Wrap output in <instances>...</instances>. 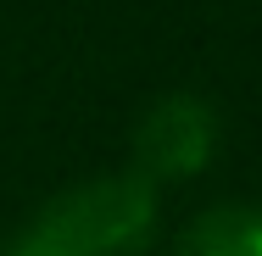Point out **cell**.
Instances as JSON below:
<instances>
[{
  "mask_svg": "<svg viewBox=\"0 0 262 256\" xmlns=\"http://www.w3.org/2000/svg\"><path fill=\"white\" fill-rule=\"evenodd\" d=\"M0 256H67V251L56 245V240L39 228V223H28V228H23V234H17V240H11Z\"/></svg>",
  "mask_w": 262,
  "mask_h": 256,
  "instance_id": "277c9868",
  "label": "cell"
},
{
  "mask_svg": "<svg viewBox=\"0 0 262 256\" xmlns=\"http://www.w3.org/2000/svg\"><path fill=\"white\" fill-rule=\"evenodd\" d=\"M217 156V111L201 95H162L134 128V173L145 184L195 178Z\"/></svg>",
  "mask_w": 262,
  "mask_h": 256,
  "instance_id": "7a4b0ae2",
  "label": "cell"
},
{
  "mask_svg": "<svg viewBox=\"0 0 262 256\" xmlns=\"http://www.w3.org/2000/svg\"><path fill=\"white\" fill-rule=\"evenodd\" d=\"M179 256H262V206H212L184 234Z\"/></svg>",
  "mask_w": 262,
  "mask_h": 256,
  "instance_id": "3957f363",
  "label": "cell"
},
{
  "mask_svg": "<svg viewBox=\"0 0 262 256\" xmlns=\"http://www.w3.org/2000/svg\"><path fill=\"white\" fill-rule=\"evenodd\" d=\"M67 256H145L157 240V184L140 173H112L61 190L39 217Z\"/></svg>",
  "mask_w": 262,
  "mask_h": 256,
  "instance_id": "6da1fadb",
  "label": "cell"
}]
</instances>
